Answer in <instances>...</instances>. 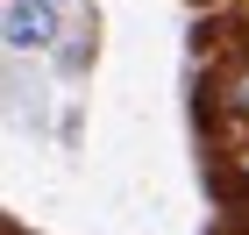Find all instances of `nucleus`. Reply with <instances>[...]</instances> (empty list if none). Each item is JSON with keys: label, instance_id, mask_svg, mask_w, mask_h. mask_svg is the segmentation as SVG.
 <instances>
[{"label": "nucleus", "instance_id": "1", "mask_svg": "<svg viewBox=\"0 0 249 235\" xmlns=\"http://www.w3.org/2000/svg\"><path fill=\"white\" fill-rule=\"evenodd\" d=\"M50 7L57 0H7V43L15 50H43L50 43Z\"/></svg>", "mask_w": 249, "mask_h": 235}, {"label": "nucleus", "instance_id": "2", "mask_svg": "<svg viewBox=\"0 0 249 235\" xmlns=\"http://www.w3.org/2000/svg\"><path fill=\"white\" fill-rule=\"evenodd\" d=\"M242 114H249V78H242Z\"/></svg>", "mask_w": 249, "mask_h": 235}]
</instances>
